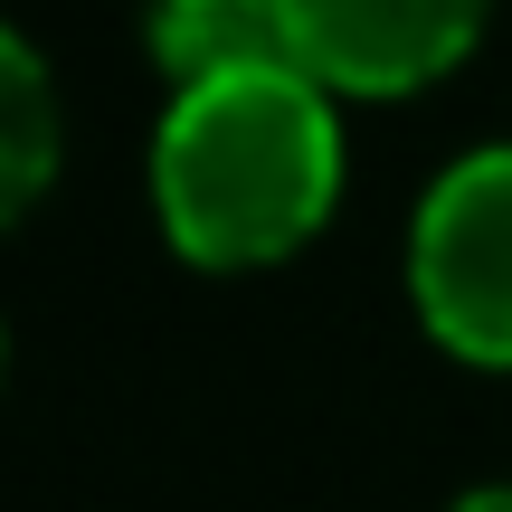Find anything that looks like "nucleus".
Here are the masks:
<instances>
[{"label":"nucleus","mask_w":512,"mask_h":512,"mask_svg":"<svg viewBox=\"0 0 512 512\" xmlns=\"http://www.w3.org/2000/svg\"><path fill=\"white\" fill-rule=\"evenodd\" d=\"M342 200L332 86L304 67H256L181 86L152 133V209L190 266H275Z\"/></svg>","instance_id":"f257e3e1"},{"label":"nucleus","mask_w":512,"mask_h":512,"mask_svg":"<svg viewBox=\"0 0 512 512\" xmlns=\"http://www.w3.org/2000/svg\"><path fill=\"white\" fill-rule=\"evenodd\" d=\"M408 294L465 361L512 370V143H475L408 219Z\"/></svg>","instance_id":"f03ea898"},{"label":"nucleus","mask_w":512,"mask_h":512,"mask_svg":"<svg viewBox=\"0 0 512 512\" xmlns=\"http://www.w3.org/2000/svg\"><path fill=\"white\" fill-rule=\"evenodd\" d=\"M494 0H285L294 57L332 95H408L475 48Z\"/></svg>","instance_id":"7ed1b4c3"},{"label":"nucleus","mask_w":512,"mask_h":512,"mask_svg":"<svg viewBox=\"0 0 512 512\" xmlns=\"http://www.w3.org/2000/svg\"><path fill=\"white\" fill-rule=\"evenodd\" d=\"M152 57L181 86L256 76V67H304L285 0H152Z\"/></svg>","instance_id":"20e7f679"},{"label":"nucleus","mask_w":512,"mask_h":512,"mask_svg":"<svg viewBox=\"0 0 512 512\" xmlns=\"http://www.w3.org/2000/svg\"><path fill=\"white\" fill-rule=\"evenodd\" d=\"M57 181V76L29 38L0 19V228L19 209H38V190Z\"/></svg>","instance_id":"39448f33"},{"label":"nucleus","mask_w":512,"mask_h":512,"mask_svg":"<svg viewBox=\"0 0 512 512\" xmlns=\"http://www.w3.org/2000/svg\"><path fill=\"white\" fill-rule=\"evenodd\" d=\"M446 512H512V484H475V494H456Z\"/></svg>","instance_id":"423d86ee"},{"label":"nucleus","mask_w":512,"mask_h":512,"mask_svg":"<svg viewBox=\"0 0 512 512\" xmlns=\"http://www.w3.org/2000/svg\"><path fill=\"white\" fill-rule=\"evenodd\" d=\"M0 361H10V342H0Z\"/></svg>","instance_id":"0eeeda50"}]
</instances>
